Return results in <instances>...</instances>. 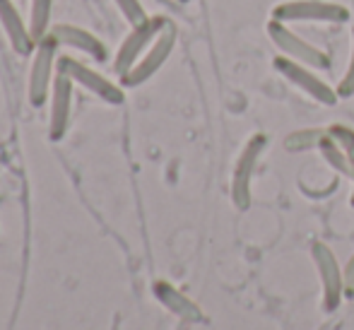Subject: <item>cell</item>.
<instances>
[{
    "instance_id": "obj_1",
    "label": "cell",
    "mask_w": 354,
    "mask_h": 330,
    "mask_svg": "<svg viewBox=\"0 0 354 330\" xmlns=\"http://www.w3.org/2000/svg\"><path fill=\"white\" fill-rule=\"evenodd\" d=\"M268 147V138L263 133L251 135L243 145L241 154L236 159V167L232 174V203L236 210H248L253 203V176H256L258 162Z\"/></svg>"
},
{
    "instance_id": "obj_2",
    "label": "cell",
    "mask_w": 354,
    "mask_h": 330,
    "mask_svg": "<svg viewBox=\"0 0 354 330\" xmlns=\"http://www.w3.org/2000/svg\"><path fill=\"white\" fill-rule=\"evenodd\" d=\"M272 19L277 22H323V24H345L350 22V10L340 3L326 0H287L272 8Z\"/></svg>"
},
{
    "instance_id": "obj_3",
    "label": "cell",
    "mask_w": 354,
    "mask_h": 330,
    "mask_svg": "<svg viewBox=\"0 0 354 330\" xmlns=\"http://www.w3.org/2000/svg\"><path fill=\"white\" fill-rule=\"evenodd\" d=\"M311 261L318 270V277H321L323 311H337L342 304V297H345V268L337 263V256L333 253V248L323 241L311 244Z\"/></svg>"
},
{
    "instance_id": "obj_4",
    "label": "cell",
    "mask_w": 354,
    "mask_h": 330,
    "mask_svg": "<svg viewBox=\"0 0 354 330\" xmlns=\"http://www.w3.org/2000/svg\"><path fill=\"white\" fill-rule=\"evenodd\" d=\"M268 37H270V42L275 44L277 51H280L282 56L292 58V61L304 63V66H308L313 70L330 68L328 53L321 51L318 46H313V44H308L306 39H301L289 24L270 19V22H268Z\"/></svg>"
},
{
    "instance_id": "obj_5",
    "label": "cell",
    "mask_w": 354,
    "mask_h": 330,
    "mask_svg": "<svg viewBox=\"0 0 354 330\" xmlns=\"http://www.w3.org/2000/svg\"><path fill=\"white\" fill-rule=\"evenodd\" d=\"M272 68L287 80L289 84H294L297 89H301L306 97H311L313 102L323 104V107H335L337 104V89H333L330 84L326 82L323 77H318V73L313 68L304 66V63H297L287 56H277L272 61Z\"/></svg>"
},
{
    "instance_id": "obj_6",
    "label": "cell",
    "mask_w": 354,
    "mask_h": 330,
    "mask_svg": "<svg viewBox=\"0 0 354 330\" xmlns=\"http://www.w3.org/2000/svg\"><path fill=\"white\" fill-rule=\"evenodd\" d=\"M58 48L61 46H58L51 34L46 39H41L37 44V48H34L32 66H29V102L34 107H41L48 94H51L53 80L58 75Z\"/></svg>"
},
{
    "instance_id": "obj_7",
    "label": "cell",
    "mask_w": 354,
    "mask_h": 330,
    "mask_svg": "<svg viewBox=\"0 0 354 330\" xmlns=\"http://www.w3.org/2000/svg\"><path fill=\"white\" fill-rule=\"evenodd\" d=\"M169 19L167 17H147L140 24H133L131 32L126 34V39L118 46L116 56H113V73L121 77L128 70L136 66L142 58V53L147 51L154 44V39L162 34V29L167 27Z\"/></svg>"
},
{
    "instance_id": "obj_8",
    "label": "cell",
    "mask_w": 354,
    "mask_h": 330,
    "mask_svg": "<svg viewBox=\"0 0 354 330\" xmlns=\"http://www.w3.org/2000/svg\"><path fill=\"white\" fill-rule=\"evenodd\" d=\"M176 27H174V22H167V27L162 29V34H159L157 39H154V44L147 48V51L142 53V58L136 63L131 70H128L126 75H121V84L123 87H140L142 82H147L149 77H154V75L159 73V70L164 68V63L169 61V56L174 53V46H176Z\"/></svg>"
},
{
    "instance_id": "obj_9",
    "label": "cell",
    "mask_w": 354,
    "mask_h": 330,
    "mask_svg": "<svg viewBox=\"0 0 354 330\" xmlns=\"http://www.w3.org/2000/svg\"><path fill=\"white\" fill-rule=\"evenodd\" d=\"M58 73L66 75L68 80H73V84H80L87 92H92L94 97H99L106 104H123V89L118 84H113L109 77H104L102 73L84 66L82 61L73 56H61L58 58Z\"/></svg>"
},
{
    "instance_id": "obj_10",
    "label": "cell",
    "mask_w": 354,
    "mask_h": 330,
    "mask_svg": "<svg viewBox=\"0 0 354 330\" xmlns=\"http://www.w3.org/2000/svg\"><path fill=\"white\" fill-rule=\"evenodd\" d=\"M0 27H3L15 53H19V56L34 53L37 42H34L32 32H29V22L15 8V0H0Z\"/></svg>"
},
{
    "instance_id": "obj_11",
    "label": "cell",
    "mask_w": 354,
    "mask_h": 330,
    "mask_svg": "<svg viewBox=\"0 0 354 330\" xmlns=\"http://www.w3.org/2000/svg\"><path fill=\"white\" fill-rule=\"evenodd\" d=\"M48 34L56 39L58 46L87 53V56H92L94 61H99V63L106 61V46H104L97 34H92L89 29L77 27V24H56Z\"/></svg>"
},
{
    "instance_id": "obj_12",
    "label": "cell",
    "mask_w": 354,
    "mask_h": 330,
    "mask_svg": "<svg viewBox=\"0 0 354 330\" xmlns=\"http://www.w3.org/2000/svg\"><path fill=\"white\" fill-rule=\"evenodd\" d=\"M73 107V80L58 73L51 87V135H63Z\"/></svg>"
},
{
    "instance_id": "obj_13",
    "label": "cell",
    "mask_w": 354,
    "mask_h": 330,
    "mask_svg": "<svg viewBox=\"0 0 354 330\" xmlns=\"http://www.w3.org/2000/svg\"><path fill=\"white\" fill-rule=\"evenodd\" d=\"M51 15H53V0H32L29 3V32L34 42H41L51 32Z\"/></svg>"
},
{
    "instance_id": "obj_14",
    "label": "cell",
    "mask_w": 354,
    "mask_h": 330,
    "mask_svg": "<svg viewBox=\"0 0 354 330\" xmlns=\"http://www.w3.org/2000/svg\"><path fill=\"white\" fill-rule=\"evenodd\" d=\"M318 152H321V157L326 159V164L333 172L342 174V176H352V167H350V159H347L345 149L340 147V143L328 131L323 135L321 145H318Z\"/></svg>"
},
{
    "instance_id": "obj_15",
    "label": "cell",
    "mask_w": 354,
    "mask_h": 330,
    "mask_svg": "<svg viewBox=\"0 0 354 330\" xmlns=\"http://www.w3.org/2000/svg\"><path fill=\"white\" fill-rule=\"evenodd\" d=\"M328 128H299V131L289 133L284 138V149L287 152H308V149H318L323 135Z\"/></svg>"
},
{
    "instance_id": "obj_16",
    "label": "cell",
    "mask_w": 354,
    "mask_h": 330,
    "mask_svg": "<svg viewBox=\"0 0 354 330\" xmlns=\"http://www.w3.org/2000/svg\"><path fill=\"white\" fill-rule=\"evenodd\" d=\"M328 133H330L333 138L340 143V147L345 149L347 159H350V167L354 172V131L350 126H342V123H333V126L328 128Z\"/></svg>"
},
{
    "instance_id": "obj_17",
    "label": "cell",
    "mask_w": 354,
    "mask_h": 330,
    "mask_svg": "<svg viewBox=\"0 0 354 330\" xmlns=\"http://www.w3.org/2000/svg\"><path fill=\"white\" fill-rule=\"evenodd\" d=\"M116 3V8H118V12L123 15V19H126L128 24H140L145 22V19L149 17L147 12H145V8H142V3L140 0H113Z\"/></svg>"
},
{
    "instance_id": "obj_18",
    "label": "cell",
    "mask_w": 354,
    "mask_h": 330,
    "mask_svg": "<svg viewBox=\"0 0 354 330\" xmlns=\"http://www.w3.org/2000/svg\"><path fill=\"white\" fill-rule=\"evenodd\" d=\"M337 97L340 99H350L354 97V27H352V51H350V63H347L345 75L337 82Z\"/></svg>"
},
{
    "instance_id": "obj_19",
    "label": "cell",
    "mask_w": 354,
    "mask_h": 330,
    "mask_svg": "<svg viewBox=\"0 0 354 330\" xmlns=\"http://www.w3.org/2000/svg\"><path fill=\"white\" fill-rule=\"evenodd\" d=\"M345 294L354 297V253L350 256V261L345 263Z\"/></svg>"
},
{
    "instance_id": "obj_20",
    "label": "cell",
    "mask_w": 354,
    "mask_h": 330,
    "mask_svg": "<svg viewBox=\"0 0 354 330\" xmlns=\"http://www.w3.org/2000/svg\"><path fill=\"white\" fill-rule=\"evenodd\" d=\"M352 196H350V205H352V208H354V172H352Z\"/></svg>"
},
{
    "instance_id": "obj_21",
    "label": "cell",
    "mask_w": 354,
    "mask_h": 330,
    "mask_svg": "<svg viewBox=\"0 0 354 330\" xmlns=\"http://www.w3.org/2000/svg\"><path fill=\"white\" fill-rule=\"evenodd\" d=\"M181 3H186V0H181Z\"/></svg>"
}]
</instances>
